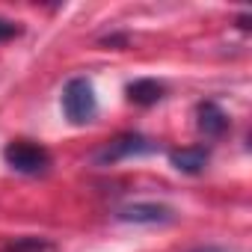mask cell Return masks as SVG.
Instances as JSON below:
<instances>
[{
	"mask_svg": "<svg viewBox=\"0 0 252 252\" xmlns=\"http://www.w3.org/2000/svg\"><path fill=\"white\" fill-rule=\"evenodd\" d=\"M60 104H63V113L71 125H86L98 113V98H95V89L86 77H71L63 86Z\"/></svg>",
	"mask_w": 252,
	"mask_h": 252,
	"instance_id": "cell-1",
	"label": "cell"
},
{
	"mask_svg": "<svg viewBox=\"0 0 252 252\" xmlns=\"http://www.w3.org/2000/svg\"><path fill=\"white\" fill-rule=\"evenodd\" d=\"M3 158H6V163H9L15 172H21V175H45L48 166H51V155H48L42 146L30 143V140H15V143H9V146L3 149Z\"/></svg>",
	"mask_w": 252,
	"mask_h": 252,
	"instance_id": "cell-2",
	"label": "cell"
},
{
	"mask_svg": "<svg viewBox=\"0 0 252 252\" xmlns=\"http://www.w3.org/2000/svg\"><path fill=\"white\" fill-rule=\"evenodd\" d=\"M152 152H158V143H152L149 137H143V134H119L116 140H110L95 155V163L98 166H110L116 160L134 158V155H152Z\"/></svg>",
	"mask_w": 252,
	"mask_h": 252,
	"instance_id": "cell-3",
	"label": "cell"
},
{
	"mask_svg": "<svg viewBox=\"0 0 252 252\" xmlns=\"http://www.w3.org/2000/svg\"><path fill=\"white\" fill-rule=\"evenodd\" d=\"M116 220L122 222H137V225H166L175 220V211L169 205H158V202H134L116 211Z\"/></svg>",
	"mask_w": 252,
	"mask_h": 252,
	"instance_id": "cell-4",
	"label": "cell"
},
{
	"mask_svg": "<svg viewBox=\"0 0 252 252\" xmlns=\"http://www.w3.org/2000/svg\"><path fill=\"white\" fill-rule=\"evenodd\" d=\"M196 128L205 137H220L228 128V116H225V110L217 101H202L196 107Z\"/></svg>",
	"mask_w": 252,
	"mask_h": 252,
	"instance_id": "cell-5",
	"label": "cell"
},
{
	"mask_svg": "<svg viewBox=\"0 0 252 252\" xmlns=\"http://www.w3.org/2000/svg\"><path fill=\"white\" fill-rule=\"evenodd\" d=\"M208 158H211V152H208L205 146H190V149H175V152H169V163H172L178 172H184V175H199V172L208 166Z\"/></svg>",
	"mask_w": 252,
	"mask_h": 252,
	"instance_id": "cell-6",
	"label": "cell"
},
{
	"mask_svg": "<svg viewBox=\"0 0 252 252\" xmlns=\"http://www.w3.org/2000/svg\"><path fill=\"white\" fill-rule=\"evenodd\" d=\"M163 83H158V80H152V77H140V80H134V83H128V98L134 101V104H140V107H152V104H158L160 98H163Z\"/></svg>",
	"mask_w": 252,
	"mask_h": 252,
	"instance_id": "cell-7",
	"label": "cell"
},
{
	"mask_svg": "<svg viewBox=\"0 0 252 252\" xmlns=\"http://www.w3.org/2000/svg\"><path fill=\"white\" fill-rule=\"evenodd\" d=\"M0 252H54V243L45 240V237H33V234H24V237H12L0 246Z\"/></svg>",
	"mask_w": 252,
	"mask_h": 252,
	"instance_id": "cell-8",
	"label": "cell"
},
{
	"mask_svg": "<svg viewBox=\"0 0 252 252\" xmlns=\"http://www.w3.org/2000/svg\"><path fill=\"white\" fill-rule=\"evenodd\" d=\"M15 36H21V24L9 21V18H0V42H9Z\"/></svg>",
	"mask_w": 252,
	"mask_h": 252,
	"instance_id": "cell-9",
	"label": "cell"
},
{
	"mask_svg": "<svg viewBox=\"0 0 252 252\" xmlns=\"http://www.w3.org/2000/svg\"><path fill=\"white\" fill-rule=\"evenodd\" d=\"M187 252H234V249H228V246H214V243H208V246H193V249H187Z\"/></svg>",
	"mask_w": 252,
	"mask_h": 252,
	"instance_id": "cell-10",
	"label": "cell"
},
{
	"mask_svg": "<svg viewBox=\"0 0 252 252\" xmlns=\"http://www.w3.org/2000/svg\"><path fill=\"white\" fill-rule=\"evenodd\" d=\"M237 24H240V27L246 30V27H249V15H240V18H237Z\"/></svg>",
	"mask_w": 252,
	"mask_h": 252,
	"instance_id": "cell-11",
	"label": "cell"
}]
</instances>
